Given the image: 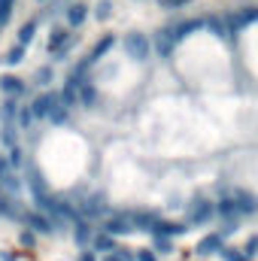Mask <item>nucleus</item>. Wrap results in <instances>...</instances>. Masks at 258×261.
Here are the masks:
<instances>
[{"label":"nucleus","mask_w":258,"mask_h":261,"mask_svg":"<svg viewBox=\"0 0 258 261\" xmlns=\"http://www.w3.org/2000/svg\"><path fill=\"white\" fill-rule=\"evenodd\" d=\"M200 28H203V18H189V21H183V24L170 28V37H173V43H179V40L192 37L194 31H200Z\"/></svg>","instance_id":"2eb2a0df"},{"label":"nucleus","mask_w":258,"mask_h":261,"mask_svg":"<svg viewBox=\"0 0 258 261\" xmlns=\"http://www.w3.org/2000/svg\"><path fill=\"white\" fill-rule=\"evenodd\" d=\"M76 261H97V255H94V252H82Z\"/></svg>","instance_id":"a19ab883"},{"label":"nucleus","mask_w":258,"mask_h":261,"mask_svg":"<svg viewBox=\"0 0 258 261\" xmlns=\"http://www.w3.org/2000/svg\"><path fill=\"white\" fill-rule=\"evenodd\" d=\"M15 125H3L0 128V143H3V149H6V161H9V167H21L24 164V158H21V146H18V134H15Z\"/></svg>","instance_id":"f257e3e1"},{"label":"nucleus","mask_w":258,"mask_h":261,"mask_svg":"<svg viewBox=\"0 0 258 261\" xmlns=\"http://www.w3.org/2000/svg\"><path fill=\"white\" fill-rule=\"evenodd\" d=\"M34 34H37V21H24L18 28V46H31L34 43Z\"/></svg>","instance_id":"5701e85b"},{"label":"nucleus","mask_w":258,"mask_h":261,"mask_svg":"<svg viewBox=\"0 0 258 261\" xmlns=\"http://www.w3.org/2000/svg\"><path fill=\"white\" fill-rule=\"evenodd\" d=\"M21 246H34V231H21Z\"/></svg>","instance_id":"ea45409f"},{"label":"nucleus","mask_w":258,"mask_h":261,"mask_svg":"<svg viewBox=\"0 0 258 261\" xmlns=\"http://www.w3.org/2000/svg\"><path fill=\"white\" fill-rule=\"evenodd\" d=\"M100 261H122V255H119V252H110V255H104Z\"/></svg>","instance_id":"79ce46f5"},{"label":"nucleus","mask_w":258,"mask_h":261,"mask_svg":"<svg viewBox=\"0 0 258 261\" xmlns=\"http://www.w3.org/2000/svg\"><path fill=\"white\" fill-rule=\"evenodd\" d=\"M49 122H52V125H64L67 122V110L64 107H55V110L49 113Z\"/></svg>","instance_id":"7c9ffc66"},{"label":"nucleus","mask_w":258,"mask_h":261,"mask_svg":"<svg viewBox=\"0 0 258 261\" xmlns=\"http://www.w3.org/2000/svg\"><path fill=\"white\" fill-rule=\"evenodd\" d=\"M128 222L134 231H152V225L158 222V216L149 213V210H134V213H128Z\"/></svg>","instance_id":"9b49d317"},{"label":"nucleus","mask_w":258,"mask_h":261,"mask_svg":"<svg viewBox=\"0 0 258 261\" xmlns=\"http://www.w3.org/2000/svg\"><path fill=\"white\" fill-rule=\"evenodd\" d=\"M0 213H3V216H15V206H12V200L0 197Z\"/></svg>","instance_id":"e433bc0d"},{"label":"nucleus","mask_w":258,"mask_h":261,"mask_svg":"<svg viewBox=\"0 0 258 261\" xmlns=\"http://www.w3.org/2000/svg\"><path fill=\"white\" fill-rule=\"evenodd\" d=\"M164 9H183V6H189L192 0H158Z\"/></svg>","instance_id":"c9c22d12"},{"label":"nucleus","mask_w":258,"mask_h":261,"mask_svg":"<svg viewBox=\"0 0 258 261\" xmlns=\"http://www.w3.org/2000/svg\"><path fill=\"white\" fill-rule=\"evenodd\" d=\"M234 206H237V213H246V216H252V213H258V197L249 192V189H237L234 192Z\"/></svg>","instance_id":"1a4fd4ad"},{"label":"nucleus","mask_w":258,"mask_h":261,"mask_svg":"<svg viewBox=\"0 0 258 261\" xmlns=\"http://www.w3.org/2000/svg\"><path fill=\"white\" fill-rule=\"evenodd\" d=\"M243 252H246L249 258L255 255V252H258V237H249V240H246V249H243Z\"/></svg>","instance_id":"58836bf2"},{"label":"nucleus","mask_w":258,"mask_h":261,"mask_svg":"<svg viewBox=\"0 0 258 261\" xmlns=\"http://www.w3.org/2000/svg\"><path fill=\"white\" fill-rule=\"evenodd\" d=\"M82 82H85V79H73V76H70V79H67V85L61 88L58 100H61V107H64L67 113H70V110L79 103V85H82Z\"/></svg>","instance_id":"0eeeda50"},{"label":"nucleus","mask_w":258,"mask_h":261,"mask_svg":"<svg viewBox=\"0 0 258 261\" xmlns=\"http://www.w3.org/2000/svg\"><path fill=\"white\" fill-rule=\"evenodd\" d=\"M0 261H18L12 252H0Z\"/></svg>","instance_id":"37998d69"},{"label":"nucleus","mask_w":258,"mask_h":261,"mask_svg":"<svg viewBox=\"0 0 258 261\" xmlns=\"http://www.w3.org/2000/svg\"><path fill=\"white\" fill-rule=\"evenodd\" d=\"M110 9H113V3H110V0H100V6H97L94 12H97V18L104 21V18H110Z\"/></svg>","instance_id":"f704fd0d"},{"label":"nucleus","mask_w":258,"mask_h":261,"mask_svg":"<svg viewBox=\"0 0 258 261\" xmlns=\"http://www.w3.org/2000/svg\"><path fill=\"white\" fill-rule=\"evenodd\" d=\"M3 61H6V64H21V61H24V46H12V49H9V52H6V58H3Z\"/></svg>","instance_id":"c85d7f7f"},{"label":"nucleus","mask_w":258,"mask_h":261,"mask_svg":"<svg viewBox=\"0 0 258 261\" xmlns=\"http://www.w3.org/2000/svg\"><path fill=\"white\" fill-rule=\"evenodd\" d=\"M52 82V67H40L37 70V85H49Z\"/></svg>","instance_id":"473e14b6"},{"label":"nucleus","mask_w":258,"mask_h":261,"mask_svg":"<svg viewBox=\"0 0 258 261\" xmlns=\"http://www.w3.org/2000/svg\"><path fill=\"white\" fill-rule=\"evenodd\" d=\"M222 249H225V240H222L219 234H207V237H200L197 246H194L197 255H219Z\"/></svg>","instance_id":"9d476101"},{"label":"nucleus","mask_w":258,"mask_h":261,"mask_svg":"<svg viewBox=\"0 0 258 261\" xmlns=\"http://www.w3.org/2000/svg\"><path fill=\"white\" fill-rule=\"evenodd\" d=\"M0 195H3V189H0Z\"/></svg>","instance_id":"c03bdc74"},{"label":"nucleus","mask_w":258,"mask_h":261,"mask_svg":"<svg viewBox=\"0 0 258 261\" xmlns=\"http://www.w3.org/2000/svg\"><path fill=\"white\" fill-rule=\"evenodd\" d=\"M203 28H210L216 37H228L231 34V28H228V21L222 18V15H207L203 18Z\"/></svg>","instance_id":"a211bd4d"},{"label":"nucleus","mask_w":258,"mask_h":261,"mask_svg":"<svg viewBox=\"0 0 258 261\" xmlns=\"http://www.w3.org/2000/svg\"><path fill=\"white\" fill-rule=\"evenodd\" d=\"M155 249H158V252H173V240H167V237H155Z\"/></svg>","instance_id":"72a5a7b5"},{"label":"nucleus","mask_w":258,"mask_h":261,"mask_svg":"<svg viewBox=\"0 0 258 261\" xmlns=\"http://www.w3.org/2000/svg\"><path fill=\"white\" fill-rule=\"evenodd\" d=\"M131 231V222H128V216H116V219H110L107 225H104V234H110V237H128Z\"/></svg>","instance_id":"4468645a"},{"label":"nucleus","mask_w":258,"mask_h":261,"mask_svg":"<svg viewBox=\"0 0 258 261\" xmlns=\"http://www.w3.org/2000/svg\"><path fill=\"white\" fill-rule=\"evenodd\" d=\"M216 213H219L222 219L234 222V216H237V206H234V200H231V197H222V200H219V206H216Z\"/></svg>","instance_id":"393cba45"},{"label":"nucleus","mask_w":258,"mask_h":261,"mask_svg":"<svg viewBox=\"0 0 258 261\" xmlns=\"http://www.w3.org/2000/svg\"><path fill=\"white\" fill-rule=\"evenodd\" d=\"M152 49H155L161 58H170V55H173L176 43H173V37H170V28H164V31H158V34H155V40H152Z\"/></svg>","instance_id":"f8f14e48"},{"label":"nucleus","mask_w":258,"mask_h":261,"mask_svg":"<svg viewBox=\"0 0 258 261\" xmlns=\"http://www.w3.org/2000/svg\"><path fill=\"white\" fill-rule=\"evenodd\" d=\"M125 55H128L131 61H149V55H152V43H149V37L146 34H128L125 37Z\"/></svg>","instance_id":"f03ea898"},{"label":"nucleus","mask_w":258,"mask_h":261,"mask_svg":"<svg viewBox=\"0 0 258 261\" xmlns=\"http://www.w3.org/2000/svg\"><path fill=\"white\" fill-rule=\"evenodd\" d=\"M24 225H28V228H34L37 234H52V231H55L52 219H49V216H43V213H24Z\"/></svg>","instance_id":"ddd939ff"},{"label":"nucleus","mask_w":258,"mask_h":261,"mask_svg":"<svg viewBox=\"0 0 258 261\" xmlns=\"http://www.w3.org/2000/svg\"><path fill=\"white\" fill-rule=\"evenodd\" d=\"M55 107H61L58 91H43V94L31 103V116H34V119H49V113H52Z\"/></svg>","instance_id":"20e7f679"},{"label":"nucleus","mask_w":258,"mask_h":261,"mask_svg":"<svg viewBox=\"0 0 258 261\" xmlns=\"http://www.w3.org/2000/svg\"><path fill=\"white\" fill-rule=\"evenodd\" d=\"M94 249H97V252H107V255H110V252H116V237H110V234H104V231H100V234L94 237Z\"/></svg>","instance_id":"b1692460"},{"label":"nucleus","mask_w":258,"mask_h":261,"mask_svg":"<svg viewBox=\"0 0 258 261\" xmlns=\"http://www.w3.org/2000/svg\"><path fill=\"white\" fill-rule=\"evenodd\" d=\"M12 3H15V0H0V24L9 21V15H12Z\"/></svg>","instance_id":"2f4dec72"},{"label":"nucleus","mask_w":258,"mask_h":261,"mask_svg":"<svg viewBox=\"0 0 258 261\" xmlns=\"http://www.w3.org/2000/svg\"><path fill=\"white\" fill-rule=\"evenodd\" d=\"M85 18H88V6H85V3H76V6L67 9V21H70L73 28H79Z\"/></svg>","instance_id":"aec40b11"},{"label":"nucleus","mask_w":258,"mask_h":261,"mask_svg":"<svg viewBox=\"0 0 258 261\" xmlns=\"http://www.w3.org/2000/svg\"><path fill=\"white\" fill-rule=\"evenodd\" d=\"M213 213H216V206L210 200H203V197H194L192 203H189V222L192 225H207L213 219Z\"/></svg>","instance_id":"39448f33"},{"label":"nucleus","mask_w":258,"mask_h":261,"mask_svg":"<svg viewBox=\"0 0 258 261\" xmlns=\"http://www.w3.org/2000/svg\"><path fill=\"white\" fill-rule=\"evenodd\" d=\"M134 261H158V258H155V252H149V249H137Z\"/></svg>","instance_id":"4c0bfd02"},{"label":"nucleus","mask_w":258,"mask_h":261,"mask_svg":"<svg viewBox=\"0 0 258 261\" xmlns=\"http://www.w3.org/2000/svg\"><path fill=\"white\" fill-rule=\"evenodd\" d=\"M64 46H70V34H67L64 28L52 31V37H49V52H61Z\"/></svg>","instance_id":"6ab92c4d"},{"label":"nucleus","mask_w":258,"mask_h":261,"mask_svg":"<svg viewBox=\"0 0 258 261\" xmlns=\"http://www.w3.org/2000/svg\"><path fill=\"white\" fill-rule=\"evenodd\" d=\"M94 100H97V88L91 82H82L79 85V103L82 107H94Z\"/></svg>","instance_id":"412c9836"},{"label":"nucleus","mask_w":258,"mask_h":261,"mask_svg":"<svg viewBox=\"0 0 258 261\" xmlns=\"http://www.w3.org/2000/svg\"><path fill=\"white\" fill-rule=\"evenodd\" d=\"M225 21H228L231 34H234V31H243L246 24H252V21H258V6H246V9L228 12V15H225Z\"/></svg>","instance_id":"423d86ee"},{"label":"nucleus","mask_w":258,"mask_h":261,"mask_svg":"<svg viewBox=\"0 0 258 261\" xmlns=\"http://www.w3.org/2000/svg\"><path fill=\"white\" fill-rule=\"evenodd\" d=\"M219 255H222L225 261H252L249 255H246V252H243V249H231V246H225Z\"/></svg>","instance_id":"cd10ccee"},{"label":"nucleus","mask_w":258,"mask_h":261,"mask_svg":"<svg viewBox=\"0 0 258 261\" xmlns=\"http://www.w3.org/2000/svg\"><path fill=\"white\" fill-rule=\"evenodd\" d=\"M186 231H189V228L179 225V222H161V219H158L149 234H152V237H167V240H173V237H183Z\"/></svg>","instance_id":"6e6552de"},{"label":"nucleus","mask_w":258,"mask_h":261,"mask_svg":"<svg viewBox=\"0 0 258 261\" xmlns=\"http://www.w3.org/2000/svg\"><path fill=\"white\" fill-rule=\"evenodd\" d=\"M15 116H18V103H15V97H6L3 107H0V119H3V125H12Z\"/></svg>","instance_id":"4be33fe9"},{"label":"nucleus","mask_w":258,"mask_h":261,"mask_svg":"<svg viewBox=\"0 0 258 261\" xmlns=\"http://www.w3.org/2000/svg\"><path fill=\"white\" fill-rule=\"evenodd\" d=\"M24 179H28V189H31V195L37 203H43L46 197H49V189H46V179H43V173L34 167V164H28L24 167Z\"/></svg>","instance_id":"7ed1b4c3"},{"label":"nucleus","mask_w":258,"mask_h":261,"mask_svg":"<svg viewBox=\"0 0 258 261\" xmlns=\"http://www.w3.org/2000/svg\"><path fill=\"white\" fill-rule=\"evenodd\" d=\"M0 91L6 97H18V94H24V82L18 76H0Z\"/></svg>","instance_id":"f3484780"},{"label":"nucleus","mask_w":258,"mask_h":261,"mask_svg":"<svg viewBox=\"0 0 258 261\" xmlns=\"http://www.w3.org/2000/svg\"><path fill=\"white\" fill-rule=\"evenodd\" d=\"M73 240H76V243H82V246L91 240V228H88V222H82V219L76 222V228H73Z\"/></svg>","instance_id":"bb28decb"},{"label":"nucleus","mask_w":258,"mask_h":261,"mask_svg":"<svg viewBox=\"0 0 258 261\" xmlns=\"http://www.w3.org/2000/svg\"><path fill=\"white\" fill-rule=\"evenodd\" d=\"M113 46H116V37H113V34H104V37H100V40L94 43V49H91V55H88L85 61H88V64L100 61V58H104V55H107V52H110Z\"/></svg>","instance_id":"dca6fc26"},{"label":"nucleus","mask_w":258,"mask_h":261,"mask_svg":"<svg viewBox=\"0 0 258 261\" xmlns=\"http://www.w3.org/2000/svg\"><path fill=\"white\" fill-rule=\"evenodd\" d=\"M100 210H104V197L100 195L88 197V200L82 203V216H100Z\"/></svg>","instance_id":"a878e982"},{"label":"nucleus","mask_w":258,"mask_h":261,"mask_svg":"<svg viewBox=\"0 0 258 261\" xmlns=\"http://www.w3.org/2000/svg\"><path fill=\"white\" fill-rule=\"evenodd\" d=\"M15 119H18V128H21V130H28L31 125H34V116H31V107H18V116H15Z\"/></svg>","instance_id":"c756f323"}]
</instances>
